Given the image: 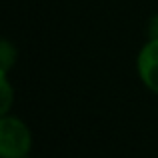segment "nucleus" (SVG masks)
<instances>
[{
  "instance_id": "2",
  "label": "nucleus",
  "mask_w": 158,
  "mask_h": 158,
  "mask_svg": "<svg viewBox=\"0 0 158 158\" xmlns=\"http://www.w3.org/2000/svg\"><path fill=\"white\" fill-rule=\"evenodd\" d=\"M138 74L148 90L158 94V38H150L138 54Z\"/></svg>"
},
{
  "instance_id": "5",
  "label": "nucleus",
  "mask_w": 158,
  "mask_h": 158,
  "mask_svg": "<svg viewBox=\"0 0 158 158\" xmlns=\"http://www.w3.org/2000/svg\"><path fill=\"white\" fill-rule=\"evenodd\" d=\"M150 38H158V16L152 20V24H150Z\"/></svg>"
},
{
  "instance_id": "4",
  "label": "nucleus",
  "mask_w": 158,
  "mask_h": 158,
  "mask_svg": "<svg viewBox=\"0 0 158 158\" xmlns=\"http://www.w3.org/2000/svg\"><path fill=\"white\" fill-rule=\"evenodd\" d=\"M0 96H2V104H0V114H8L10 110V104H12V88L8 84V78H6V72H0Z\"/></svg>"
},
{
  "instance_id": "1",
  "label": "nucleus",
  "mask_w": 158,
  "mask_h": 158,
  "mask_svg": "<svg viewBox=\"0 0 158 158\" xmlns=\"http://www.w3.org/2000/svg\"><path fill=\"white\" fill-rule=\"evenodd\" d=\"M32 146V134L28 126L16 116L4 114L0 118V156L26 158Z\"/></svg>"
},
{
  "instance_id": "3",
  "label": "nucleus",
  "mask_w": 158,
  "mask_h": 158,
  "mask_svg": "<svg viewBox=\"0 0 158 158\" xmlns=\"http://www.w3.org/2000/svg\"><path fill=\"white\" fill-rule=\"evenodd\" d=\"M14 62H16V48L8 40H2V44H0V72L8 74V70L12 68Z\"/></svg>"
}]
</instances>
